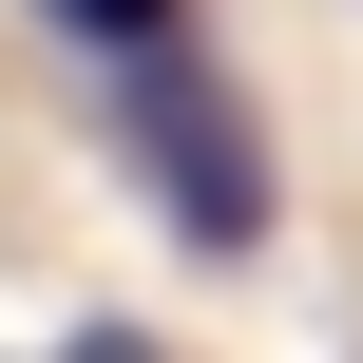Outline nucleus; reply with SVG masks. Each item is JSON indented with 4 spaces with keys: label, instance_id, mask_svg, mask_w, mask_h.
Returning <instances> with one entry per match:
<instances>
[{
    "label": "nucleus",
    "instance_id": "1",
    "mask_svg": "<svg viewBox=\"0 0 363 363\" xmlns=\"http://www.w3.org/2000/svg\"><path fill=\"white\" fill-rule=\"evenodd\" d=\"M96 115H115V172L211 249V268H249L268 249V211H287V172H268V134H249V96L191 57V38H134V57H96Z\"/></svg>",
    "mask_w": 363,
    "mask_h": 363
},
{
    "label": "nucleus",
    "instance_id": "2",
    "mask_svg": "<svg viewBox=\"0 0 363 363\" xmlns=\"http://www.w3.org/2000/svg\"><path fill=\"white\" fill-rule=\"evenodd\" d=\"M38 19H57L77 57H134V38H172V0H38Z\"/></svg>",
    "mask_w": 363,
    "mask_h": 363
},
{
    "label": "nucleus",
    "instance_id": "3",
    "mask_svg": "<svg viewBox=\"0 0 363 363\" xmlns=\"http://www.w3.org/2000/svg\"><path fill=\"white\" fill-rule=\"evenodd\" d=\"M57 363H153V325H77V345H57Z\"/></svg>",
    "mask_w": 363,
    "mask_h": 363
}]
</instances>
